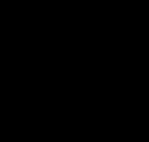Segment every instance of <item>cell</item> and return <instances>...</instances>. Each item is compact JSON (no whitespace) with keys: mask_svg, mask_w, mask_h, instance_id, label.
<instances>
[]
</instances>
